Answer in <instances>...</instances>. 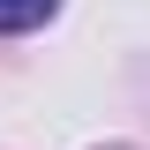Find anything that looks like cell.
Instances as JSON below:
<instances>
[{"label":"cell","mask_w":150,"mask_h":150,"mask_svg":"<svg viewBox=\"0 0 150 150\" xmlns=\"http://www.w3.org/2000/svg\"><path fill=\"white\" fill-rule=\"evenodd\" d=\"M60 0H0V30H38Z\"/></svg>","instance_id":"cell-1"}]
</instances>
